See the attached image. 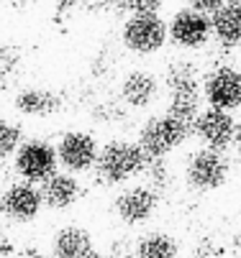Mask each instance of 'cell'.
I'll return each instance as SVG.
<instances>
[{
	"mask_svg": "<svg viewBox=\"0 0 241 258\" xmlns=\"http://www.w3.org/2000/svg\"><path fill=\"white\" fill-rule=\"evenodd\" d=\"M147 156L141 149L131 141H111L106 146H100L98 159H95V171L100 181L106 184H126L133 176H139L144 171Z\"/></svg>",
	"mask_w": 241,
	"mask_h": 258,
	"instance_id": "1",
	"label": "cell"
},
{
	"mask_svg": "<svg viewBox=\"0 0 241 258\" xmlns=\"http://www.w3.org/2000/svg\"><path fill=\"white\" fill-rule=\"evenodd\" d=\"M190 133V125L172 118V115H152L141 131H139V141H136V146L141 149V154L147 159H167L175 149H180V146L185 143Z\"/></svg>",
	"mask_w": 241,
	"mask_h": 258,
	"instance_id": "2",
	"label": "cell"
},
{
	"mask_svg": "<svg viewBox=\"0 0 241 258\" xmlns=\"http://www.w3.org/2000/svg\"><path fill=\"white\" fill-rule=\"evenodd\" d=\"M228 174H231L228 156L211 149H200L190 154V159L185 161V181L195 192H213L223 187Z\"/></svg>",
	"mask_w": 241,
	"mask_h": 258,
	"instance_id": "3",
	"label": "cell"
},
{
	"mask_svg": "<svg viewBox=\"0 0 241 258\" xmlns=\"http://www.w3.org/2000/svg\"><path fill=\"white\" fill-rule=\"evenodd\" d=\"M123 46L139 56L157 54L167 44V23L157 13H131L121 31Z\"/></svg>",
	"mask_w": 241,
	"mask_h": 258,
	"instance_id": "4",
	"label": "cell"
},
{
	"mask_svg": "<svg viewBox=\"0 0 241 258\" xmlns=\"http://www.w3.org/2000/svg\"><path fill=\"white\" fill-rule=\"evenodd\" d=\"M190 131L203 143V149H211L218 154H226L236 143V118L226 110H216V107L200 110L195 120L190 123Z\"/></svg>",
	"mask_w": 241,
	"mask_h": 258,
	"instance_id": "5",
	"label": "cell"
},
{
	"mask_svg": "<svg viewBox=\"0 0 241 258\" xmlns=\"http://www.w3.org/2000/svg\"><path fill=\"white\" fill-rule=\"evenodd\" d=\"M13 164L23 181L41 184L57 171V151L49 141H41V138L21 141V146L13 154Z\"/></svg>",
	"mask_w": 241,
	"mask_h": 258,
	"instance_id": "6",
	"label": "cell"
},
{
	"mask_svg": "<svg viewBox=\"0 0 241 258\" xmlns=\"http://www.w3.org/2000/svg\"><path fill=\"white\" fill-rule=\"evenodd\" d=\"M54 151H57V166H64L67 174H82L95 166L100 146H98L95 136H90L85 131H72L59 138Z\"/></svg>",
	"mask_w": 241,
	"mask_h": 258,
	"instance_id": "7",
	"label": "cell"
},
{
	"mask_svg": "<svg viewBox=\"0 0 241 258\" xmlns=\"http://www.w3.org/2000/svg\"><path fill=\"white\" fill-rule=\"evenodd\" d=\"M167 39L180 49H200L211 39V18L190 8L177 11L167 23Z\"/></svg>",
	"mask_w": 241,
	"mask_h": 258,
	"instance_id": "8",
	"label": "cell"
},
{
	"mask_svg": "<svg viewBox=\"0 0 241 258\" xmlns=\"http://www.w3.org/2000/svg\"><path fill=\"white\" fill-rule=\"evenodd\" d=\"M203 97L211 107L216 110H231L238 107L241 100V80H238V72L233 67H218L213 69L203 82Z\"/></svg>",
	"mask_w": 241,
	"mask_h": 258,
	"instance_id": "9",
	"label": "cell"
},
{
	"mask_svg": "<svg viewBox=\"0 0 241 258\" xmlns=\"http://www.w3.org/2000/svg\"><path fill=\"white\" fill-rule=\"evenodd\" d=\"M41 207L44 205H41L39 187L36 184H28V181L11 184L3 192V197H0V210L13 223H33L41 215Z\"/></svg>",
	"mask_w": 241,
	"mask_h": 258,
	"instance_id": "10",
	"label": "cell"
},
{
	"mask_svg": "<svg viewBox=\"0 0 241 258\" xmlns=\"http://www.w3.org/2000/svg\"><path fill=\"white\" fill-rule=\"evenodd\" d=\"M116 215L123 225H144L147 220L154 217L157 207H159V197L147 189L144 184L139 187H128L116 197Z\"/></svg>",
	"mask_w": 241,
	"mask_h": 258,
	"instance_id": "11",
	"label": "cell"
},
{
	"mask_svg": "<svg viewBox=\"0 0 241 258\" xmlns=\"http://www.w3.org/2000/svg\"><path fill=\"white\" fill-rule=\"evenodd\" d=\"M41 195V205L49 210H67L72 207L80 197H82V184L75 174L67 171H54L49 179L41 181L39 187Z\"/></svg>",
	"mask_w": 241,
	"mask_h": 258,
	"instance_id": "12",
	"label": "cell"
},
{
	"mask_svg": "<svg viewBox=\"0 0 241 258\" xmlns=\"http://www.w3.org/2000/svg\"><path fill=\"white\" fill-rule=\"evenodd\" d=\"M162 95V82L157 75L147 69H133L123 77L121 82V97L126 105L141 110V107H149L157 102V97Z\"/></svg>",
	"mask_w": 241,
	"mask_h": 258,
	"instance_id": "13",
	"label": "cell"
},
{
	"mask_svg": "<svg viewBox=\"0 0 241 258\" xmlns=\"http://www.w3.org/2000/svg\"><path fill=\"white\" fill-rule=\"evenodd\" d=\"M92 253V235L80 225L62 228L52 240V258H85Z\"/></svg>",
	"mask_w": 241,
	"mask_h": 258,
	"instance_id": "14",
	"label": "cell"
},
{
	"mask_svg": "<svg viewBox=\"0 0 241 258\" xmlns=\"http://www.w3.org/2000/svg\"><path fill=\"white\" fill-rule=\"evenodd\" d=\"M16 107L18 113L31 115V118H44V115H54L59 110V97L52 90H39V87H28L16 97Z\"/></svg>",
	"mask_w": 241,
	"mask_h": 258,
	"instance_id": "15",
	"label": "cell"
},
{
	"mask_svg": "<svg viewBox=\"0 0 241 258\" xmlns=\"http://www.w3.org/2000/svg\"><path fill=\"white\" fill-rule=\"evenodd\" d=\"M200 113V87H172L169 90V105H167V115L177 118L182 123H192L195 115Z\"/></svg>",
	"mask_w": 241,
	"mask_h": 258,
	"instance_id": "16",
	"label": "cell"
},
{
	"mask_svg": "<svg viewBox=\"0 0 241 258\" xmlns=\"http://www.w3.org/2000/svg\"><path fill=\"white\" fill-rule=\"evenodd\" d=\"M211 33H216L226 46H236L238 44V33H241L238 0H226V3L213 13V18H211Z\"/></svg>",
	"mask_w": 241,
	"mask_h": 258,
	"instance_id": "17",
	"label": "cell"
},
{
	"mask_svg": "<svg viewBox=\"0 0 241 258\" xmlns=\"http://www.w3.org/2000/svg\"><path fill=\"white\" fill-rule=\"evenodd\" d=\"M133 258H177V243L167 233H147L136 240Z\"/></svg>",
	"mask_w": 241,
	"mask_h": 258,
	"instance_id": "18",
	"label": "cell"
},
{
	"mask_svg": "<svg viewBox=\"0 0 241 258\" xmlns=\"http://www.w3.org/2000/svg\"><path fill=\"white\" fill-rule=\"evenodd\" d=\"M141 174H144V179H147L144 187L152 189L157 197H159L164 189L172 187V169H169V164H167L164 159H147Z\"/></svg>",
	"mask_w": 241,
	"mask_h": 258,
	"instance_id": "19",
	"label": "cell"
},
{
	"mask_svg": "<svg viewBox=\"0 0 241 258\" xmlns=\"http://www.w3.org/2000/svg\"><path fill=\"white\" fill-rule=\"evenodd\" d=\"M167 85L169 90L172 87H190V85H198V69L195 64L180 59V61H172L169 69H167Z\"/></svg>",
	"mask_w": 241,
	"mask_h": 258,
	"instance_id": "20",
	"label": "cell"
},
{
	"mask_svg": "<svg viewBox=\"0 0 241 258\" xmlns=\"http://www.w3.org/2000/svg\"><path fill=\"white\" fill-rule=\"evenodd\" d=\"M21 138H23V133L16 123L0 120V161L16 154V149L21 146Z\"/></svg>",
	"mask_w": 241,
	"mask_h": 258,
	"instance_id": "21",
	"label": "cell"
},
{
	"mask_svg": "<svg viewBox=\"0 0 241 258\" xmlns=\"http://www.w3.org/2000/svg\"><path fill=\"white\" fill-rule=\"evenodd\" d=\"M226 0H187V8L195 11V13H203V16H211L216 13Z\"/></svg>",
	"mask_w": 241,
	"mask_h": 258,
	"instance_id": "22",
	"label": "cell"
},
{
	"mask_svg": "<svg viewBox=\"0 0 241 258\" xmlns=\"http://www.w3.org/2000/svg\"><path fill=\"white\" fill-rule=\"evenodd\" d=\"M162 0H128V6L133 8V13H157Z\"/></svg>",
	"mask_w": 241,
	"mask_h": 258,
	"instance_id": "23",
	"label": "cell"
},
{
	"mask_svg": "<svg viewBox=\"0 0 241 258\" xmlns=\"http://www.w3.org/2000/svg\"><path fill=\"white\" fill-rule=\"evenodd\" d=\"M85 258H111L108 253H98V250H92V253H87Z\"/></svg>",
	"mask_w": 241,
	"mask_h": 258,
	"instance_id": "24",
	"label": "cell"
}]
</instances>
